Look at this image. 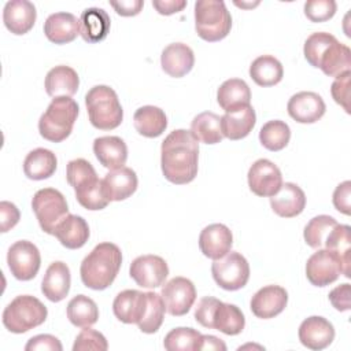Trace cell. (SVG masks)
I'll return each instance as SVG.
<instances>
[{"instance_id": "cell-55", "label": "cell", "mask_w": 351, "mask_h": 351, "mask_svg": "<svg viewBox=\"0 0 351 351\" xmlns=\"http://www.w3.org/2000/svg\"><path fill=\"white\" fill-rule=\"evenodd\" d=\"M202 350H219V351H225L226 350V344L211 335H202L200 339V344H199V351Z\"/></svg>"}, {"instance_id": "cell-21", "label": "cell", "mask_w": 351, "mask_h": 351, "mask_svg": "<svg viewBox=\"0 0 351 351\" xmlns=\"http://www.w3.org/2000/svg\"><path fill=\"white\" fill-rule=\"evenodd\" d=\"M270 206L278 217L293 218L304 210L306 195L299 185L285 182L277 193L270 196Z\"/></svg>"}, {"instance_id": "cell-42", "label": "cell", "mask_w": 351, "mask_h": 351, "mask_svg": "<svg viewBox=\"0 0 351 351\" xmlns=\"http://www.w3.org/2000/svg\"><path fill=\"white\" fill-rule=\"evenodd\" d=\"M336 225V219L325 214L311 218L303 230L304 241L311 248H321L325 244L326 236Z\"/></svg>"}, {"instance_id": "cell-23", "label": "cell", "mask_w": 351, "mask_h": 351, "mask_svg": "<svg viewBox=\"0 0 351 351\" xmlns=\"http://www.w3.org/2000/svg\"><path fill=\"white\" fill-rule=\"evenodd\" d=\"M70 282L71 276L69 266L64 262L56 261L52 262L45 271L41 282V292L48 300L56 303L67 296L70 291Z\"/></svg>"}, {"instance_id": "cell-12", "label": "cell", "mask_w": 351, "mask_h": 351, "mask_svg": "<svg viewBox=\"0 0 351 351\" xmlns=\"http://www.w3.org/2000/svg\"><path fill=\"white\" fill-rule=\"evenodd\" d=\"M248 186L252 193L261 197H270L282 185L280 169L269 159H258L248 170Z\"/></svg>"}, {"instance_id": "cell-48", "label": "cell", "mask_w": 351, "mask_h": 351, "mask_svg": "<svg viewBox=\"0 0 351 351\" xmlns=\"http://www.w3.org/2000/svg\"><path fill=\"white\" fill-rule=\"evenodd\" d=\"M218 299L213 296H204L199 300L195 308V319L204 328L213 329V313L218 304Z\"/></svg>"}, {"instance_id": "cell-1", "label": "cell", "mask_w": 351, "mask_h": 351, "mask_svg": "<svg viewBox=\"0 0 351 351\" xmlns=\"http://www.w3.org/2000/svg\"><path fill=\"white\" fill-rule=\"evenodd\" d=\"M199 143L191 130L177 129L169 133L160 147V167L165 178L184 185L197 174Z\"/></svg>"}, {"instance_id": "cell-9", "label": "cell", "mask_w": 351, "mask_h": 351, "mask_svg": "<svg viewBox=\"0 0 351 351\" xmlns=\"http://www.w3.org/2000/svg\"><path fill=\"white\" fill-rule=\"evenodd\" d=\"M7 263L11 274L21 281H29L40 270L41 256L38 248L27 240L15 241L7 252Z\"/></svg>"}, {"instance_id": "cell-43", "label": "cell", "mask_w": 351, "mask_h": 351, "mask_svg": "<svg viewBox=\"0 0 351 351\" xmlns=\"http://www.w3.org/2000/svg\"><path fill=\"white\" fill-rule=\"evenodd\" d=\"M148 296V306L145 310L144 317L137 324L138 329L144 333H155L159 330V328L163 324L165 318V303L162 300V296L156 292H147Z\"/></svg>"}, {"instance_id": "cell-8", "label": "cell", "mask_w": 351, "mask_h": 351, "mask_svg": "<svg viewBox=\"0 0 351 351\" xmlns=\"http://www.w3.org/2000/svg\"><path fill=\"white\" fill-rule=\"evenodd\" d=\"M211 273L214 281L222 289L237 291L248 282L250 265L241 254L229 251L225 256L213 262Z\"/></svg>"}, {"instance_id": "cell-50", "label": "cell", "mask_w": 351, "mask_h": 351, "mask_svg": "<svg viewBox=\"0 0 351 351\" xmlns=\"http://www.w3.org/2000/svg\"><path fill=\"white\" fill-rule=\"evenodd\" d=\"M19 218H21L19 210L16 208V206L14 203L7 202V200H3L0 203V219H1L0 229L3 233L12 229L19 222Z\"/></svg>"}, {"instance_id": "cell-13", "label": "cell", "mask_w": 351, "mask_h": 351, "mask_svg": "<svg viewBox=\"0 0 351 351\" xmlns=\"http://www.w3.org/2000/svg\"><path fill=\"white\" fill-rule=\"evenodd\" d=\"M129 274L143 288H158L165 284L169 276V266L158 255H141L132 262Z\"/></svg>"}, {"instance_id": "cell-53", "label": "cell", "mask_w": 351, "mask_h": 351, "mask_svg": "<svg viewBox=\"0 0 351 351\" xmlns=\"http://www.w3.org/2000/svg\"><path fill=\"white\" fill-rule=\"evenodd\" d=\"M110 5L115 10V12L121 16H134L140 14L143 10V0H121V1H110Z\"/></svg>"}, {"instance_id": "cell-24", "label": "cell", "mask_w": 351, "mask_h": 351, "mask_svg": "<svg viewBox=\"0 0 351 351\" xmlns=\"http://www.w3.org/2000/svg\"><path fill=\"white\" fill-rule=\"evenodd\" d=\"M80 34L84 41L95 44L104 40L110 32L111 19L107 11L99 7L85 8L78 19Z\"/></svg>"}, {"instance_id": "cell-30", "label": "cell", "mask_w": 351, "mask_h": 351, "mask_svg": "<svg viewBox=\"0 0 351 351\" xmlns=\"http://www.w3.org/2000/svg\"><path fill=\"white\" fill-rule=\"evenodd\" d=\"M256 122L255 110L251 106L225 112L221 117V129L223 137L229 140H241L250 134Z\"/></svg>"}, {"instance_id": "cell-52", "label": "cell", "mask_w": 351, "mask_h": 351, "mask_svg": "<svg viewBox=\"0 0 351 351\" xmlns=\"http://www.w3.org/2000/svg\"><path fill=\"white\" fill-rule=\"evenodd\" d=\"M350 295H351V287L348 282H344L341 285H337L329 292V302L336 310L348 311L351 307Z\"/></svg>"}, {"instance_id": "cell-47", "label": "cell", "mask_w": 351, "mask_h": 351, "mask_svg": "<svg viewBox=\"0 0 351 351\" xmlns=\"http://www.w3.org/2000/svg\"><path fill=\"white\" fill-rule=\"evenodd\" d=\"M350 78H351V71H347V73L336 77V80L333 81V84L330 86V93H332L333 100L337 104H340L346 112H350V106H348Z\"/></svg>"}, {"instance_id": "cell-36", "label": "cell", "mask_w": 351, "mask_h": 351, "mask_svg": "<svg viewBox=\"0 0 351 351\" xmlns=\"http://www.w3.org/2000/svg\"><path fill=\"white\" fill-rule=\"evenodd\" d=\"M324 245L340 259L343 276L348 278L351 276V228L348 225L337 223L326 236Z\"/></svg>"}, {"instance_id": "cell-17", "label": "cell", "mask_w": 351, "mask_h": 351, "mask_svg": "<svg viewBox=\"0 0 351 351\" xmlns=\"http://www.w3.org/2000/svg\"><path fill=\"white\" fill-rule=\"evenodd\" d=\"M300 343L314 351L326 348L335 339L333 325L324 317L313 315L306 318L299 326Z\"/></svg>"}, {"instance_id": "cell-28", "label": "cell", "mask_w": 351, "mask_h": 351, "mask_svg": "<svg viewBox=\"0 0 351 351\" xmlns=\"http://www.w3.org/2000/svg\"><path fill=\"white\" fill-rule=\"evenodd\" d=\"M45 92L51 97H71L80 85L78 74L70 66H55L47 73Z\"/></svg>"}, {"instance_id": "cell-6", "label": "cell", "mask_w": 351, "mask_h": 351, "mask_svg": "<svg viewBox=\"0 0 351 351\" xmlns=\"http://www.w3.org/2000/svg\"><path fill=\"white\" fill-rule=\"evenodd\" d=\"M47 307L32 295L16 296L3 311V325L12 333H25L45 322Z\"/></svg>"}, {"instance_id": "cell-19", "label": "cell", "mask_w": 351, "mask_h": 351, "mask_svg": "<svg viewBox=\"0 0 351 351\" xmlns=\"http://www.w3.org/2000/svg\"><path fill=\"white\" fill-rule=\"evenodd\" d=\"M37 11L32 1L11 0L4 5L3 22L5 27L16 36L26 34L36 23Z\"/></svg>"}, {"instance_id": "cell-38", "label": "cell", "mask_w": 351, "mask_h": 351, "mask_svg": "<svg viewBox=\"0 0 351 351\" xmlns=\"http://www.w3.org/2000/svg\"><path fill=\"white\" fill-rule=\"evenodd\" d=\"M191 133L197 141L204 144H217L223 138L221 129V117L211 111L197 114L191 123Z\"/></svg>"}, {"instance_id": "cell-54", "label": "cell", "mask_w": 351, "mask_h": 351, "mask_svg": "<svg viewBox=\"0 0 351 351\" xmlns=\"http://www.w3.org/2000/svg\"><path fill=\"white\" fill-rule=\"evenodd\" d=\"M152 5L160 15H171L182 11L186 5V1L185 0H154Z\"/></svg>"}, {"instance_id": "cell-4", "label": "cell", "mask_w": 351, "mask_h": 351, "mask_svg": "<svg viewBox=\"0 0 351 351\" xmlns=\"http://www.w3.org/2000/svg\"><path fill=\"white\" fill-rule=\"evenodd\" d=\"M80 107L71 97H55L40 117L38 132L41 137L52 143L66 140L77 121Z\"/></svg>"}, {"instance_id": "cell-22", "label": "cell", "mask_w": 351, "mask_h": 351, "mask_svg": "<svg viewBox=\"0 0 351 351\" xmlns=\"http://www.w3.org/2000/svg\"><path fill=\"white\" fill-rule=\"evenodd\" d=\"M193 64V51L184 43H171L162 51L160 66L163 71L170 77H184L192 70Z\"/></svg>"}, {"instance_id": "cell-44", "label": "cell", "mask_w": 351, "mask_h": 351, "mask_svg": "<svg viewBox=\"0 0 351 351\" xmlns=\"http://www.w3.org/2000/svg\"><path fill=\"white\" fill-rule=\"evenodd\" d=\"M336 40V37L330 33L315 32L307 37L303 47V53L306 60L313 66L318 67V60L322 56L324 51Z\"/></svg>"}, {"instance_id": "cell-40", "label": "cell", "mask_w": 351, "mask_h": 351, "mask_svg": "<svg viewBox=\"0 0 351 351\" xmlns=\"http://www.w3.org/2000/svg\"><path fill=\"white\" fill-rule=\"evenodd\" d=\"M291 138L289 126L280 119H273L266 122L259 132L261 144L269 151H281L287 147Z\"/></svg>"}, {"instance_id": "cell-15", "label": "cell", "mask_w": 351, "mask_h": 351, "mask_svg": "<svg viewBox=\"0 0 351 351\" xmlns=\"http://www.w3.org/2000/svg\"><path fill=\"white\" fill-rule=\"evenodd\" d=\"M288 303V292L280 285H266L251 299V311L262 319L274 318L284 311Z\"/></svg>"}, {"instance_id": "cell-31", "label": "cell", "mask_w": 351, "mask_h": 351, "mask_svg": "<svg viewBox=\"0 0 351 351\" xmlns=\"http://www.w3.org/2000/svg\"><path fill=\"white\" fill-rule=\"evenodd\" d=\"M328 77H339L351 69V51L337 38L324 51L318 60V67Z\"/></svg>"}, {"instance_id": "cell-27", "label": "cell", "mask_w": 351, "mask_h": 351, "mask_svg": "<svg viewBox=\"0 0 351 351\" xmlns=\"http://www.w3.org/2000/svg\"><path fill=\"white\" fill-rule=\"evenodd\" d=\"M44 33L51 43H71L80 34L78 19L71 12L51 14L44 22Z\"/></svg>"}, {"instance_id": "cell-16", "label": "cell", "mask_w": 351, "mask_h": 351, "mask_svg": "<svg viewBox=\"0 0 351 351\" xmlns=\"http://www.w3.org/2000/svg\"><path fill=\"white\" fill-rule=\"evenodd\" d=\"M148 306L147 292L137 289H125L119 292L112 302L114 315L123 324H138Z\"/></svg>"}, {"instance_id": "cell-29", "label": "cell", "mask_w": 351, "mask_h": 351, "mask_svg": "<svg viewBox=\"0 0 351 351\" xmlns=\"http://www.w3.org/2000/svg\"><path fill=\"white\" fill-rule=\"evenodd\" d=\"M218 104L225 112H232L250 106L251 90L244 80L230 78L221 84L217 90Z\"/></svg>"}, {"instance_id": "cell-37", "label": "cell", "mask_w": 351, "mask_h": 351, "mask_svg": "<svg viewBox=\"0 0 351 351\" xmlns=\"http://www.w3.org/2000/svg\"><path fill=\"white\" fill-rule=\"evenodd\" d=\"M284 75L282 64L271 55L258 56L250 66V77L259 86L277 85Z\"/></svg>"}, {"instance_id": "cell-39", "label": "cell", "mask_w": 351, "mask_h": 351, "mask_svg": "<svg viewBox=\"0 0 351 351\" xmlns=\"http://www.w3.org/2000/svg\"><path fill=\"white\" fill-rule=\"evenodd\" d=\"M67 318L74 326L88 328L97 322L99 308L90 298L77 295L67 304Z\"/></svg>"}, {"instance_id": "cell-20", "label": "cell", "mask_w": 351, "mask_h": 351, "mask_svg": "<svg viewBox=\"0 0 351 351\" xmlns=\"http://www.w3.org/2000/svg\"><path fill=\"white\" fill-rule=\"evenodd\" d=\"M103 192L110 202H121L132 196L137 189V176L130 167L122 166L110 170L101 180Z\"/></svg>"}, {"instance_id": "cell-33", "label": "cell", "mask_w": 351, "mask_h": 351, "mask_svg": "<svg viewBox=\"0 0 351 351\" xmlns=\"http://www.w3.org/2000/svg\"><path fill=\"white\" fill-rule=\"evenodd\" d=\"M136 130L148 138L160 136L167 128V117L165 111L155 106H143L133 115Z\"/></svg>"}, {"instance_id": "cell-7", "label": "cell", "mask_w": 351, "mask_h": 351, "mask_svg": "<svg viewBox=\"0 0 351 351\" xmlns=\"http://www.w3.org/2000/svg\"><path fill=\"white\" fill-rule=\"evenodd\" d=\"M32 208L41 229L48 234H53L58 223L69 214L64 196L55 188L37 191L32 199Z\"/></svg>"}, {"instance_id": "cell-25", "label": "cell", "mask_w": 351, "mask_h": 351, "mask_svg": "<svg viewBox=\"0 0 351 351\" xmlns=\"http://www.w3.org/2000/svg\"><path fill=\"white\" fill-rule=\"evenodd\" d=\"M93 152L100 165L106 169H119L126 163L128 147L118 136H103L93 141Z\"/></svg>"}, {"instance_id": "cell-11", "label": "cell", "mask_w": 351, "mask_h": 351, "mask_svg": "<svg viewBox=\"0 0 351 351\" xmlns=\"http://www.w3.org/2000/svg\"><path fill=\"white\" fill-rule=\"evenodd\" d=\"M343 274L340 259L329 250L324 248L314 252L306 263L307 280L315 287H326Z\"/></svg>"}, {"instance_id": "cell-14", "label": "cell", "mask_w": 351, "mask_h": 351, "mask_svg": "<svg viewBox=\"0 0 351 351\" xmlns=\"http://www.w3.org/2000/svg\"><path fill=\"white\" fill-rule=\"evenodd\" d=\"M288 114L299 123H314L325 114L324 99L315 92H298L291 96L287 104Z\"/></svg>"}, {"instance_id": "cell-41", "label": "cell", "mask_w": 351, "mask_h": 351, "mask_svg": "<svg viewBox=\"0 0 351 351\" xmlns=\"http://www.w3.org/2000/svg\"><path fill=\"white\" fill-rule=\"evenodd\" d=\"M202 333L193 328H174L165 340L163 347L169 351H199Z\"/></svg>"}, {"instance_id": "cell-10", "label": "cell", "mask_w": 351, "mask_h": 351, "mask_svg": "<svg viewBox=\"0 0 351 351\" xmlns=\"http://www.w3.org/2000/svg\"><path fill=\"white\" fill-rule=\"evenodd\" d=\"M166 311L174 317L185 315L196 300V288L185 277H174L162 287L160 292Z\"/></svg>"}, {"instance_id": "cell-34", "label": "cell", "mask_w": 351, "mask_h": 351, "mask_svg": "<svg viewBox=\"0 0 351 351\" xmlns=\"http://www.w3.org/2000/svg\"><path fill=\"white\" fill-rule=\"evenodd\" d=\"M73 188L75 191V197L78 203L86 210H103L110 203L103 192V184L101 180L97 178V174H92L81 180Z\"/></svg>"}, {"instance_id": "cell-45", "label": "cell", "mask_w": 351, "mask_h": 351, "mask_svg": "<svg viewBox=\"0 0 351 351\" xmlns=\"http://www.w3.org/2000/svg\"><path fill=\"white\" fill-rule=\"evenodd\" d=\"M108 348V343L106 337L89 326L82 329L74 341L73 351H85V350H95V351H106Z\"/></svg>"}, {"instance_id": "cell-49", "label": "cell", "mask_w": 351, "mask_h": 351, "mask_svg": "<svg viewBox=\"0 0 351 351\" xmlns=\"http://www.w3.org/2000/svg\"><path fill=\"white\" fill-rule=\"evenodd\" d=\"M351 182L350 181H344L341 184H339L333 192V206L336 207V210H339L340 213L350 215L351 213Z\"/></svg>"}, {"instance_id": "cell-35", "label": "cell", "mask_w": 351, "mask_h": 351, "mask_svg": "<svg viewBox=\"0 0 351 351\" xmlns=\"http://www.w3.org/2000/svg\"><path fill=\"white\" fill-rule=\"evenodd\" d=\"M245 326V318L241 310L236 304L218 302L213 313V329H217L225 335L236 336L243 332Z\"/></svg>"}, {"instance_id": "cell-32", "label": "cell", "mask_w": 351, "mask_h": 351, "mask_svg": "<svg viewBox=\"0 0 351 351\" xmlns=\"http://www.w3.org/2000/svg\"><path fill=\"white\" fill-rule=\"evenodd\" d=\"M58 166L56 155L47 148H36L30 151L23 160V173L27 178L41 181L49 178Z\"/></svg>"}, {"instance_id": "cell-5", "label": "cell", "mask_w": 351, "mask_h": 351, "mask_svg": "<svg viewBox=\"0 0 351 351\" xmlns=\"http://www.w3.org/2000/svg\"><path fill=\"white\" fill-rule=\"evenodd\" d=\"M232 27V16L221 0H199L195 3V29L208 43L225 38Z\"/></svg>"}, {"instance_id": "cell-2", "label": "cell", "mask_w": 351, "mask_h": 351, "mask_svg": "<svg viewBox=\"0 0 351 351\" xmlns=\"http://www.w3.org/2000/svg\"><path fill=\"white\" fill-rule=\"evenodd\" d=\"M122 265V252L114 243L97 244L81 262L80 274L84 285L95 291L108 288Z\"/></svg>"}, {"instance_id": "cell-18", "label": "cell", "mask_w": 351, "mask_h": 351, "mask_svg": "<svg viewBox=\"0 0 351 351\" xmlns=\"http://www.w3.org/2000/svg\"><path fill=\"white\" fill-rule=\"evenodd\" d=\"M233 244V234L223 223H211L199 234V248L204 256L215 261L225 256Z\"/></svg>"}, {"instance_id": "cell-3", "label": "cell", "mask_w": 351, "mask_h": 351, "mask_svg": "<svg viewBox=\"0 0 351 351\" xmlns=\"http://www.w3.org/2000/svg\"><path fill=\"white\" fill-rule=\"evenodd\" d=\"M90 123L100 130H112L123 119V110L117 92L107 85H96L85 95Z\"/></svg>"}, {"instance_id": "cell-51", "label": "cell", "mask_w": 351, "mask_h": 351, "mask_svg": "<svg viewBox=\"0 0 351 351\" xmlns=\"http://www.w3.org/2000/svg\"><path fill=\"white\" fill-rule=\"evenodd\" d=\"M62 344L58 337L52 335H37L25 346L26 351H34V350H49V351H62Z\"/></svg>"}, {"instance_id": "cell-46", "label": "cell", "mask_w": 351, "mask_h": 351, "mask_svg": "<svg viewBox=\"0 0 351 351\" xmlns=\"http://www.w3.org/2000/svg\"><path fill=\"white\" fill-rule=\"evenodd\" d=\"M337 4L333 0H308L304 3V15L311 22H325L333 18Z\"/></svg>"}, {"instance_id": "cell-26", "label": "cell", "mask_w": 351, "mask_h": 351, "mask_svg": "<svg viewBox=\"0 0 351 351\" xmlns=\"http://www.w3.org/2000/svg\"><path fill=\"white\" fill-rule=\"evenodd\" d=\"M53 236L69 250H78L89 239V226L86 221L74 214H67L55 228Z\"/></svg>"}]
</instances>
